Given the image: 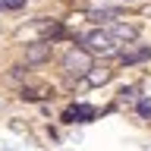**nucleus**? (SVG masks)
I'll use <instances>...</instances> for the list:
<instances>
[{"label":"nucleus","instance_id":"nucleus-5","mask_svg":"<svg viewBox=\"0 0 151 151\" xmlns=\"http://www.w3.org/2000/svg\"><path fill=\"white\" fill-rule=\"evenodd\" d=\"M110 38L113 41H135L139 38V25H132V22H113Z\"/></svg>","mask_w":151,"mask_h":151},{"label":"nucleus","instance_id":"nucleus-6","mask_svg":"<svg viewBox=\"0 0 151 151\" xmlns=\"http://www.w3.org/2000/svg\"><path fill=\"white\" fill-rule=\"evenodd\" d=\"M47 57H50V41H38L25 47V63H44Z\"/></svg>","mask_w":151,"mask_h":151},{"label":"nucleus","instance_id":"nucleus-9","mask_svg":"<svg viewBox=\"0 0 151 151\" xmlns=\"http://www.w3.org/2000/svg\"><path fill=\"white\" fill-rule=\"evenodd\" d=\"M107 79H110V69H101V73H88V82H91V85H104Z\"/></svg>","mask_w":151,"mask_h":151},{"label":"nucleus","instance_id":"nucleus-11","mask_svg":"<svg viewBox=\"0 0 151 151\" xmlns=\"http://www.w3.org/2000/svg\"><path fill=\"white\" fill-rule=\"evenodd\" d=\"M0 3H3L6 9H22L25 6V0H0Z\"/></svg>","mask_w":151,"mask_h":151},{"label":"nucleus","instance_id":"nucleus-3","mask_svg":"<svg viewBox=\"0 0 151 151\" xmlns=\"http://www.w3.org/2000/svg\"><path fill=\"white\" fill-rule=\"evenodd\" d=\"M151 57V47L148 44H139V47H126L120 54V63L123 66H132V63H142V60H148Z\"/></svg>","mask_w":151,"mask_h":151},{"label":"nucleus","instance_id":"nucleus-10","mask_svg":"<svg viewBox=\"0 0 151 151\" xmlns=\"http://www.w3.org/2000/svg\"><path fill=\"white\" fill-rule=\"evenodd\" d=\"M139 116H145V120L151 116V101H139Z\"/></svg>","mask_w":151,"mask_h":151},{"label":"nucleus","instance_id":"nucleus-7","mask_svg":"<svg viewBox=\"0 0 151 151\" xmlns=\"http://www.w3.org/2000/svg\"><path fill=\"white\" fill-rule=\"evenodd\" d=\"M88 19H94V22H116V19H120V9H113V6L91 9V13H88Z\"/></svg>","mask_w":151,"mask_h":151},{"label":"nucleus","instance_id":"nucleus-1","mask_svg":"<svg viewBox=\"0 0 151 151\" xmlns=\"http://www.w3.org/2000/svg\"><path fill=\"white\" fill-rule=\"evenodd\" d=\"M63 69L66 76H73V79H88V73H91V54L88 50H82V47H69L63 54Z\"/></svg>","mask_w":151,"mask_h":151},{"label":"nucleus","instance_id":"nucleus-12","mask_svg":"<svg viewBox=\"0 0 151 151\" xmlns=\"http://www.w3.org/2000/svg\"><path fill=\"white\" fill-rule=\"evenodd\" d=\"M22 98H25V101H38V98H41V94H38L35 88H22Z\"/></svg>","mask_w":151,"mask_h":151},{"label":"nucleus","instance_id":"nucleus-4","mask_svg":"<svg viewBox=\"0 0 151 151\" xmlns=\"http://www.w3.org/2000/svg\"><path fill=\"white\" fill-rule=\"evenodd\" d=\"M66 123H91L94 120V107H88V104H76V107H69V110L63 113Z\"/></svg>","mask_w":151,"mask_h":151},{"label":"nucleus","instance_id":"nucleus-8","mask_svg":"<svg viewBox=\"0 0 151 151\" xmlns=\"http://www.w3.org/2000/svg\"><path fill=\"white\" fill-rule=\"evenodd\" d=\"M41 35L44 38H60L63 35V25L60 22H41Z\"/></svg>","mask_w":151,"mask_h":151},{"label":"nucleus","instance_id":"nucleus-14","mask_svg":"<svg viewBox=\"0 0 151 151\" xmlns=\"http://www.w3.org/2000/svg\"><path fill=\"white\" fill-rule=\"evenodd\" d=\"M126 3H132V0H126Z\"/></svg>","mask_w":151,"mask_h":151},{"label":"nucleus","instance_id":"nucleus-15","mask_svg":"<svg viewBox=\"0 0 151 151\" xmlns=\"http://www.w3.org/2000/svg\"><path fill=\"white\" fill-rule=\"evenodd\" d=\"M0 6H3V3H0Z\"/></svg>","mask_w":151,"mask_h":151},{"label":"nucleus","instance_id":"nucleus-13","mask_svg":"<svg viewBox=\"0 0 151 151\" xmlns=\"http://www.w3.org/2000/svg\"><path fill=\"white\" fill-rule=\"evenodd\" d=\"M120 94H123V98H126V101H132V98H135V88H123Z\"/></svg>","mask_w":151,"mask_h":151},{"label":"nucleus","instance_id":"nucleus-2","mask_svg":"<svg viewBox=\"0 0 151 151\" xmlns=\"http://www.w3.org/2000/svg\"><path fill=\"white\" fill-rule=\"evenodd\" d=\"M82 41H85V47H88V54H101V57L116 54V41L110 38V32H101V28H94V32H88Z\"/></svg>","mask_w":151,"mask_h":151}]
</instances>
